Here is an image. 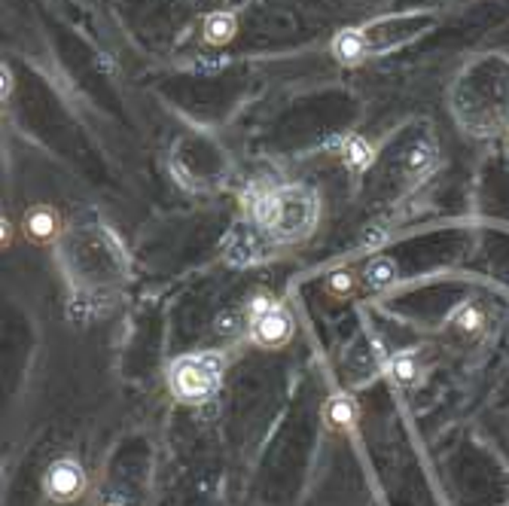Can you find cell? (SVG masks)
Listing matches in <instances>:
<instances>
[{"label":"cell","instance_id":"6da1fadb","mask_svg":"<svg viewBox=\"0 0 509 506\" xmlns=\"http://www.w3.org/2000/svg\"><path fill=\"white\" fill-rule=\"evenodd\" d=\"M254 217L278 242H299V238H306L315 229L317 201L311 192L287 186V190L256 195Z\"/></svg>","mask_w":509,"mask_h":506},{"label":"cell","instance_id":"7a4b0ae2","mask_svg":"<svg viewBox=\"0 0 509 506\" xmlns=\"http://www.w3.org/2000/svg\"><path fill=\"white\" fill-rule=\"evenodd\" d=\"M220 354H190L171 367V394L183 403H204L220 387L223 376Z\"/></svg>","mask_w":509,"mask_h":506},{"label":"cell","instance_id":"3957f363","mask_svg":"<svg viewBox=\"0 0 509 506\" xmlns=\"http://www.w3.org/2000/svg\"><path fill=\"white\" fill-rule=\"evenodd\" d=\"M250 336H254V342L260 345V348H281V345L290 342L293 321L278 302H275L269 312H263L260 317L250 321Z\"/></svg>","mask_w":509,"mask_h":506},{"label":"cell","instance_id":"277c9868","mask_svg":"<svg viewBox=\"0 0 509 506\" xmlns=\"http://www.w3.org/2000/svg\"><path fill=\"white\" fill-rule=\"evenodd\" d=\"M86 488V476H83V467L74 464V460H56V464L49 467L47 473V494L52 501L58 503H70L77 501L79 494H83Z\"/></svg>","mask_w":509,"mask_h":506},{"label":"cell","instance_id":"5b68a950","mask_svg":"<svg viewBox=\"0 0 509 506\" xmlns=\"http://www.w3.org/2000/svg\"><path fill=\"white\" fill-rule=\"evenodd\" d=\"M324 421L333 433H351L360 421V409H357V399L348 394H336L324 406Z\"/></svg>","mask_w":509,"mask_h":506},{"label":"cell","instance_id":"8992f818","mask_svg":"<svg viewBox=\"0 0 509 506\" xmlns=\"http://www.w3.org/2000/svg\"><path fill=\"white\" fill-rule=\"evenodd\" d=\"M58 226H61V220H58V214L49 205H37V208H31L28 214H25V235H28L31 242H37V244L52 242V238L58 235Z\"/></svg>","mask_w":509,"mask_h":506},{"label":"cell","instance_id":"52a82bcc","mask_svg":"<svg viewBox=\"0 0 509 506\" xmlns=\"http://www.w3.org/2000/svg\"><path fill=\"white\" fill-rule=\"evenodd\" d=\"M204 43L208 46H226V43L235 40V34H238V19L232 13L226 10H217V13H211L208 19H204Z\"/></svg>","mask_w":509,"mask_h":506},{"label":"cell","instance_id":"ba28073f","mask_svg":"<svg viewBox=\"0 0 509 506\" xmlns=\"http://www.w3.org/2000/svg\"><path fill=\"white\" fill-rule=\"evenodd\" d=\"M333 52L338 61H345V65H357V61H363L366 56H369L366 34L363 31H342L333 43Z\"/></svg>","mask_w":509,"mask_h":506},{"label":"cell","instance_id":"9c48e42d","mask_svg":"<svg viewBox=\"0 0 509 506\" xmlns=\"http://www.w3.org/2000/svg\"><path fill=\"white\" fill-rule=\"evenodd\" d=\"M345 162L351 165V168H357V171H360V168H366V165L372 162L369 144H366L363 138H348L345 140Z\"/></svg>","mask_w":509,"mask_h":506},{"label":"cell","instance_id":"30bf717a","mask_svg":"<svg viewBox=\"0 0 509 506\" xmlns=\"http://www.w3.org/2000/svg\"><path fill=\"white\" fill-rule=\"evenodd\" d=\"M366 278H369L372 287H388L397 278V265L390 260H372L369 269H366Z\"/></svg>","mask_w":509,"mask_h":506},{"label":"cell","instance_id":"8fae6325","mask_svg":"<svg viewBox=\"0 0 509 506\" xmlns=\"http://www.w3.org/2000/svg\"><path fill=\"white\" fill-rule=\"evenodd\" d=\"M390 372H394V378L400 381V385H412V381L418 378V360L412 357V354H400V357L390 363Z\"/></svg>","mask_w":509,"mask_h":506},{"label":"cell","instance_id":"7c38bea8","mask_svg":"<svg viewBox=\"0 0 509 506\" xmlns=\"http://www.w3.org/2000/svg\"><path fill=\"white\" fill-rule=\"evenodd\" d=\"M454 326H461L463 333H476L482 326V312L476 305H463L458 317H454Z\"/></svg>","mask_w":509,"mask_h":506},{"label":"cell","instance_id":"4fadbf2b","mask_svg":"<svg viewBox=\"0 0 509 506\" xmlns=\"http://www.w3.org/2000/svg\"><path fill=\"white\" fill-rule=\"evenodd\" d=\"M351 287H354V278L348 272H338L327 281V290L333 293V296H345V293H351Z\"/></svg>","mask_w":509,"mask_h":506}]
</instances>
